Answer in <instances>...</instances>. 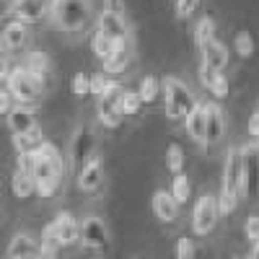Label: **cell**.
Instances as JSON below:
<instances>
[{
	"label": "cell",
	"instance_id": "obj_1",
	"mask_svg": "<svg viewBox=\"0 0 259 259\" xmlns=\"http://www.w3.org/2000/svg\"><path fill=\"white\" fill-rule=\"evenodd\" d=\"M29 174L34 179V187L41 197H52L60 189L62 177H65V158L60 156V150L55 143H41L31 153V168Z\"/></svg>",
	"mask_w": 259,
	"mask_h": 259
},
{
	"label": "cell",
	"instance_id": "obj_2",
	"mask_svg": "<svg viewBox=\"0 0 259 259\" xmlns=\"http://www.w3.org/2000/svg\"><path fill=\"white\" fill-rule=\"evenodd\" d=\"M52 16L62 31L80 36L94 21V6L91 0H52Z\"/></svg>",
	"mask_w": 259,
	"mask_h": 259
},
{
	"label": "cell",
	"instance_id": "obj_3",
	"mask_svg": "<svg viewBox=\"0 0 259 259\" xmlns=\"http://www.w3.org/2000/svg\"><path fill=\"white\" fill-rule=\"evenodd\" d=\"M161 96H163V106H166L168 119H184L189 114V109L194 106L192 89L174 75H166L161 80Z\"/></svg>",
	"mask_w": 259,
	"mask_h": 259
},
{
	"label": "cell",
	"instance_id": "obj_4",
	"mask_svg": "<svg viewBox=\"0 0 259 259\" xmlns=\"http://www.w3.org/2000/svg\"><path fill=\"white\" fill-rule=\"evenodd\" d=\"M6 89L11 91V96L16 99L18 106H31L41 99V94H45V85H41L24 65H18V68L11 70V75L6 80Z\"/></svg>",
	"mask_w": 259,
	"mask_h": 259
},
{
	"label": "cell",
	"instance_id": "obj_5",
	"mask_svg": "<svg viewBox=\"0 0 259 259\" xmlns=\"http://www.w3.org/2000/svg\"><path fill=\"white\" fill-rule=\"evenodd\" d=\"M80 246L94 256H106L112 251L109 228L99 215H85L80 221Z\"/></svg>",
	"mask_w": 259,
	"mask_h": 259
},
{
	"label": "cell",
	"instance_id": "obj_6",
	"mask_svg": "<svg viewBox=\"0 0 259 259\" xmlns=\"http://www.w3.org/2000/svg\"><path fill=\"white\" fill-rule=\"evenodd\" d=\"M122 91L124 85L114 78H109V85H106L104 96L99 99V119L106 127H119L124 114H122Z\"/></svg>",
	"mask_w": 259,
	"mask_h": 259
},
{
	"label": "cell",
	"instance_id": "obj_7",
	"mask_svg": "<svg viewBox=\"0 0 259 259\" xmlns=\"http://www.w3.org/2000/svg\"><path fill=\"white\" fill-rule=\"evenodd\" d=\"M68 156H70V163L73 168H80L85 161H91L96 156V135H94V127L91 124H78L75 127V133L70 138V150H68Z\"/></svg>",
	"mask_w": 259,
	"mask_h": 259
},
{
	"label": "cell",
	"instance_id": "obj_8",
	"mask_svg": "<svg viewBox=\"0 0 259 259\" xmlns=\"http://www.w3.org/2000/svg\"><path fill=\"white\" fill-rule=\"evenodd\" d=\"M221 189L228 194H236L244 200V163H241V148H231L223 161V179Z\"/></svg>",
	"mask_w": 259,
	"mask_h": 259
},
{
	"label": "cell",
	"instance_id": "obj_9",
	"mask_svg": "<svg viewBox=\"0 0 259 259\" xmlns=\"http://www.w3.org/2000/svg\"><path fill=\"white\" fill-rule=\"evenodd\" d=\"M218 218H221V212H218L215 194H202V197L194 202V207H192V231L197 236H207L215 228Z\"/></svg>",
	"mask_w": 259,
	"mask_h": 259
},
{
	"label": "cell",
	"instance_id": "obj_10",
	"mask_svg": "<svg viewBox=\"0 0 259 259\" xmlns=\"http://www.w3.org/2000/svg\"><path fill=\"white\" fill-rule=\"evenodd\" d=\"M241 163H244V200L259 197V145L251 140L241 145Z\"/></svg>",
	"mask_w": 259,
	"mask_h": 259
},
{
	"label": "cell",
	"instance_id": "obj_11",
	"mask_svg": "<svg viewBox=\"0 0 259 259\" xmlns=\"http://www.w3.org/2000/svg\"><path fill=\"white\" fill-rule=\"evenodd\" d=\"M11 11H13V18L21 21V24H39L50 11H52V3L50 0H13L11 3Z\"/></svg>",
	"mask_w": 259,
	"mask_h": 259
},
{
	"label": "cell",
	"instance_id": "obj_12",
	"mask_svg": "<svg viewBox=\"0 0 259 259\" xmlns=\"http://www.w3.org/2000/svg\"><path fill=\"white\" fill-rule=\"evenodd\" d=\"M133 36L130 39H122V41H114V50L109 52V57L104 60V75L112 78V75H119L127 70V65L133 62Z\"/></svg>",
	"mask_w": 259,
	"mask_h": 259
},
{
	"label": "cell",
	"instance_id": "obj_13",
	"mask_svg": "<svg viewBox=\"0 0 259 259\" xmlns=\"http://www.w3.org/2000/svg\"><path fill=\"white\" fill-rule=\"evenodd\" d=\"M52 228H55V236H57V244L60 246H75L80 244V223L73 218L70 212H57L55 221H52Z\"/></svg>",
	"mask_w": 259,
	"mask_h": 259
},
{
	"label": "cell",
	"instance_id": "obj_14",
	"mask_svg": "<svg viewBox=\"0 0 259 259\" xmlns=\"http://www.w3.org/2000/svg\"><path fill=\"white\" fill-rule=\"evenodd\" d=\"M96 31H101L104 36H109L112 41H122L130 39V24L124 16H117L112 11H101L96 18Z\"/></svg>",
	"mask_w": 259,
	"mask_h": 259
},
{
	"label": "cell",
	"instance_id": "obj_15",
	"mask_svg": "<svg viewBox=\"0 0 259 259\" xmlns=\"http://www.w3.org/2000/svg\"><path fill=\"white\" fill-rule=\"evenodd\" d=\"M184 124H187V133L189 138L205 148V127H207V106L202 101H194V106L189 109V114L184 117Z\"/></svg>",
	"mask_w": 259,
	"mask_h": 259
},
{
	"label": "cell",
	"instance_id": "obj_16",
	"mask_svg": "<svg viewBox=\"0 0 259 259\" xmlns=\"http://www.w3.org/2000/svg\"><path fill=\"white\" fill-rule=\"evenodd\" d=\"M0 41H3V47L8 52H18V50H24L26 47V41H29V26L26 24H21V21H8V24L0 29Z\"/></svg>",
	"mask_w": 259,
	"mask_h": 259
},
{
	"label": "cell",
	"instance_id": "obj_17",
	"mask_svg": "<svg viewBox=\"0 0 259 259\" xmlns=\"http://www.w3.org/2000/svg\"><path fill=\"white\" fill-rule=\"evenodd\" d=\"M150 207H153V215H156L158 221H163V223L177 221L179 205H177L174 197H171V192H168V189H156V192H153V197H150Z\"/></svg>",
	"mask_w": 259,
	"mask_h": 259
},
{
	"label": "cell",
	"instance_id": "obj_18",
	"mask_svg": "<svg viewBox=\"0 0 259 259\" xmlns=\"http://www.w3.org/2000/svg\"><path fill=\"white\" fill-rule=\"evenodd\" d=\"M104 179V163L99 156H94L91 161H85L80 168H78V187L83 192H96V187L101 184Z\"/></svg>",
	"mask_w": 259,
	"mask_h": 259
},
{
	"label": "cell",
	"instance_id": "obj_19",
	"mask_svg": "<svg viewBox=\"0 0 259 259\" xmlns=\"http://www.w3.org/2000/svg\"><path fill=\"white\" fill-rule=\"evenodd\" d=\"M34 254H39V239L31 233H16L6 249V259H26Z\"/></svg>",
	"mask_w": 259,
	"mask_h": 259
},
{
	"label": "cell",
	"instance_id": "obj_20",
	"mask_svg": "<svg viewBox=\"0 0 259 259\" xmlns=\"http://www.w3.org/2000/svg\"><path fill=\"white\" fill-rule=\"evenodd\" d=\"M207 106V127H205V148L223 140V109L218 101H210Z\"/></svg>",
	"mask_w": 259,
	"mask_h": 259
},
{
	"label": "cell",
	"instance_id": "obj_21",
	"mask_svg": "<svg viewBox=\"0 0 259 259\" xmlns=\"http://www.w3.org/2000/svg\"><path fill=\"white\" fill-rule=\"evenodd\" d=\"M202 65L210 68L212 73H223V68L228 65V47L223 45L221 39L210 41V45L202 50Z\"/></svg>",
	"mask_w": 259,
	"mask_h": 259
},
{
	"label": "cell",
	"instance_id": "obj_22",
	"mask_svg": "<svg viewBox=\"0 0 259 259\" xmlns=\"http://www.w3.org/2000/svg\"><path fill=\"white\" fill-rule=\"evenodd\" d=\"M24 68L45 85L47 89V75H50V57L41 52V50H31L29 55H26V60H24Z\"/></svg>",
	"mask_w": 259,
	"mask_h": 259
},
{
	"label": "cell",
	"instance_id": "obj_23",
	"mask_svg": "<svg viewBox=\"0 0 259 259\" xmlns=\"http://www.w3.org/2000/svg\"><path fill=\"white\" fill-rule=\"evenodd\" d=\"M8 119V127L13 135H21V133H29L31 127H36V119H34V112L29 109V106H13L11 114L6 117Z\"/></svg>",
	"mask_w": 259,
	"mask_h": 259
},
{
	"label": "cell",
	"instance_id": "obj_24",
	"mask_svg": "<svg viewBox=\"0 0 259 259\" xmlns=\"http://www.w3.org/2000/svg\"><path fill=\"white\" fill-rule=\"evenodd\" d=\"M45 143V133H41V127H31L29 133H21V135H13V148L18 156H29L34 150Z\"/></svg>",
	"mask_w": 259,
	"mask_h": 259
},
{
	"label": "cell",
	"instance_id": "obj_25",
	"mask_svg": "<svg viewBox=\"0 0 259 259\" xmlns=\"http://www.w3.org/2000/svg\"><path fill=\"white\" fill-rule=\"evenodd\" d=\"M11 189H13V194H16L18 200H26V197H31V194L36 192L31 174H29V171H21V168L13 171V177H11Z\"/></svg>",
	"mask_w": 259,
	"mask_h": 259
},
{
	"label": "cell",
	"instance_id": "obj_26",
	"mask_svg": "<svg viewBox=\"0 0 259 259\" xmlns=\"http://www.w3.org/2000/svg\"><path fill=\"white\" fill-rule=\"evenodd\" d=\"M215 39H218V36H215V21L210 16H202L197 24H194V45H197V50L202 52Z\"/></svg>",
	"mask_w": 259,
	"mask_h": 259
},
{
	"label": "cell",
	"instance_id": "obj_27",
	"mask_svg": "<svg viewBox=\"0 0 259 259\" xmlns=\"http://www.w3.org/2000/svg\"><path fill=\"white\" fill-rule=\"evenodd\" d=\"M171 197L177 200V205H184L189 197H192V182H189V177L184 174H174V179H171Z\"/></svg>",
	"mask_w": 259,
	"mask_h": 259
},
{
	"label": "cell",
	"instance_id": "obj_28",
	"mask_svg": "<svg viewBox=\"0 0 259 259\" xmlns=\"http://www.w3.org/2000/svg\"><path fill=\"white\" fill-rule=\"evenodd\" d=\"M158 94H161V80H158L156 75H145V78L140 80V85H138L140 101H143V104H153V101L158 99Z\"/></svg>",
	"mask_w": 259,
	"mask_h": 259
},
{
	"label": "cell",
	"instance_id": "obj_29",
	"mask_svg": "<svg viewBox=\"0 0 259 259\" xmlns=\"http://www.w3.org/2000/svg\"><path fill=\"white\" fill-rule=\"evenodd\" d=\"M166 166L171 174H182V168H184V148L179 143H168L166 148Z\"/></svg>",
	"mask_w": 259,
	"mask_h": 259
},
{
	"label": "cell",
	"instance_id": "obj_30",
	"mask_svg": "<svg viewBox=\"0 0 259 259\" xmlns=\"http://www.w3.org/2000/svg\"><path fill=\"white\" fill-rule=\"evenodd\" d=\"M91 50H94V55L104 62L106 57H109V52L114 50V41H112L109 36H104L101 31H94V36H91Z\"/></svg>",
	"mask_w": 259,
	"mask_h": 259
},
{
	"label": "cell",
	"instance_id": "obj_31",
	"mask_svg": "<svg viewBox=\"0 0 259 259\" xmlns=\"http://www.w3.org/2000/svg\"><path fill=\"white\" fill-rule=\"evenodd\" d=\"M233 50H236V55L239 57H251L254 55V36L249 34V31H239L236 34V39H233Z\"/></svg>",
	"mask_w": 259,
	"mask_h": 259
},
{
	"label": "cell",
	"instance_id": "obj_32",
	"mask_svg": "<svg viewBox=\"0 0 259 259\" xmlns=\"http://www.w3.org/2000/svg\"><path fill=\"white\" fill-rule=\"evenodd\" d=\"M140 106H143V101H140L138 91H133V89L122 91V114H138Z\"/></svg>",
	"mask_w": 259,
	"mask_h": 259
},
{
	"label": "cell",
	"instance_id": "obj_33",
	"mask_svg": "<svg viewBox=\"0 0 259 259\" xmlns=\"http://www.w3.org/2000/svg\"><path fill=\"white\" fill-rule=\"evenodd\" d=\"M215 202H218V212L221 215H231L236 207H239V197H236V194H228V192H218V194H215Z\"/></svg>",
	"mask_w": 259,
	"mask_h": 259
},
{
	"label": "cell",
	"instance_id": "obj_34",
	"mask_svg": "<svg viewBox=\"0 0 259 259\" xmlns=\"http://www.w3.org/2000/svg\"><path fill=\"white\" fill-rule=\"evenodd\" d=\"M174 256L177 259H197V246H194V241L187 239V236H179V241L174 246Z\"/></svg>",
	"mask_w": 259,
	"mask_h": 259
},
{
	"label": "cell",
	"instance_id": "obj_35",
	"mask_svg": "<svg viewBox=\"0 0 259 259\" xmlns=\"http://www.w3.org/2000/svg\"><path fill=\"white\" fill-rule=\"evenodd\" d=\"M210 94H212V99H218V101H223L228 94H231V83H228V78L223 75V73H218L212 78V83H210V89H207Z\"/></svg>",
	"mask_w": 259,
	"mask_h": 259
},
{
	"label": "cell",
	"instance_id": "obj_36",
	"mask_svg": "<svg viewBox=\"0 0 259 259\" xmlns=\"http://www.w3.org/2000/svg\"><path fill=\"white\" fill-rule=\"evenodd\" d=\"M70 89H73V94H75L78 99L89 96V94H91V78L85 75V73H78V75L70 80Z\"/></svg>",
	"mask_w": 259,
	"mask_h": 259
},
{
	"label": "cell",
	"instance_id": "obj_37",
	"mask_svg": "<svg viewBox=\"0 0 259 259\" xmlns=\"http://www.w3.org/2000/svg\"><path fill=\"white\" fill-rule=\"evenodd\" d=\"M106 85H109V78H106L104 73H96V75H91V96H96V101L104 96Z\"/></svg>",
	"mask_w": 259,
	"mask_h": 259
},
{
	"label": "cell",
	"instance_id": "obj_38",
	"mask_svg": "<svg viewBox=\"0 0 259 259\" xmlns=\"http://www.w3.org/2000/svg\"><path fill=\"white\" fill-rule=\"evenodd\" d=\"M244 233H246V239L251 244L259 241V215H249L246 223H244Z\"/></svg>",
	"mask_w": 259,
	"mask_h": 259
},
{
	"label": "cell",
	"instance_id": "obj_39",
	"mask_svg": "<svg viewBox=\"0 0 259 259\" xmlns=\"http://www.w3.org/2000/svg\"><path fill=\"white\" fill-rule=\"evenodd\" d=\"M11 70H13V68H11V52H8L6 47H0V85L8 80Z\"/></svg>",
	"mask_w": 259,
	"mask_h": 259
},
{
	"label": "cell",
	"instance_id": "obj_40",
	"mask_svg": "<svg viewBox=\"0 0 259 259\" xmlns=\"http://www.w3.org/2000/svg\"><path fill=\"white\" fill-rule=\"evenodd\" d=\"M16 106V99L11 96V91L6 89V85H0V114H11V109Z\"/></svg>",
	"mask_w": 259,
	"mask_h": 259
},
{
	"label": "cell",
	"instance_id": "obj_41",
	"mask_svg": "<svg viewBox=\"0 0 259 259\" xmlns=\"http://www.w3.org/2000/svg\"><path fill=\"white\" fill-rule=\"evenodd\" d=\"M194 8H197V0H174V11L179 18H189Z\"/></svg>",
	"mask_w": 259,
	"mask_h": 259
},
{
	"label": "cell",
	"instance_id": "obj_42",
	"mask_svg": "<svg viewBox=\"0 0 259 259\" xmlns=\"http://www.w3.org/2000/svg\"><path fill=\"white\" fill-rule=\"evenodd\" d=\"M249 135H251L254 140H259V104L254 106V112H251V117H249Z\"/></svg>",
	"mask_w": 259,
	"mask_h": 259
},
{
	"label": "cell",
	"instance_id": "obj_43",
	"mask_svg": "<svg viewBox=\"0 0 259 259\" xmlns=\"http://www.w3.org/2000/svg\"><path fill=\"white\" fill-rule=\"evenodd\" d=\"M197 75H200V83L205 85V89H210V83H212V78L218 75V73H212L210 68H205V65L200 62V73H197Z\"/></svg>",
	"mask_w": 259,
	"mask_h": 259
},
{
	"label": "cell",
	"instance_id": "obj_44",
	"mask_svg": "<svg viewBox=\"0 0 259 259\" xmlns=\"http://www.w3.org/2000/svg\"><path fill=\"white\" fill-rule=\"evenodd\" d=\"M104 11H112V13H117V16H124L122 0H106V3H104Z\"/></svg>",
	"mask_w": 259,
	"mask_h": 259
},
{
	"label": "cell",
	"instance_id": "obj_45",
	"mask_svg": "<svg viewBox=\"0 0 259 259\" xmlns=\"http://www.w3.org/2000/svg\"><path fill=\"white\" fill-rule=\"evenodd\" d=\"M11 3H13V0H0V13H6Z\"/></svg>",
	"mask_w": 259,
	"mask_h": 259
},
{
	"label": "cell",
	"instance_id": "obj_46",
	"mask_svg": "<svg viewBox=\"0 0 259 259\" xmlns=\"http://www.w3.org/2000/svg\"><path fill=\"white\" fill-rule=\"evenodd\" d=\"M26 259H39V254H34V256H26Z\"/></svg>",
	"mask_w": 259,
	"mask_h": 259
},
{
	"label": "cell",
	"instance_id": "obj_47",
	"mask_svg": "<svg viewBox=\"0 0 259 259\" xmlns=\"http://www.w3.org/2000/svg\"><path fill=\"white\" fill-rule=\"evenodd\" d=\"M233 259H249V256H233Z\"/></svg>",
	"mask_w": 259,
	"mask_h": 259
},
{
	"label": "cell",
	"instance_id": "obj_48",
	"mask_svg": "<svg viewBox=\"0 0 259 259\" xmlns=\"http://www.w3.org/2000/svg\"><path fill=\"white\" fill-rule=\"evenodd\" d=\"M254 143H256V145H259V140H254Z\"/></svg>",
	"mask_w": 259,
	"mask_h": 259
},
{
	"label": "cell",
	"instance_id": "obj_49",
	"mask_svg": "<svg viewBox=\"0 0 259 259\" xmlns=\"http://www.w3.org/2000/svg\"><path fill=\"white\" fill-rule=\"evenodd\" d=\"M0 47H3V41H0Z\"/></svg>",
	"mask_w": 259,
	"mask_h": 259
},
{
	"label": "cell",
	"instance_id": "obj_50",
	"mask_svg": "<svg viewBox=\"0 0 259 259\" xmlns=\"http://www.w3.org/2000/svg\"><path fill=\"white\" fill-rule=\"evenodd\" d=\"M50 3H52V0H50Z\"/></svg>",
	"mask_w": 259,
	"mask_h": 259
}]
</instances>
